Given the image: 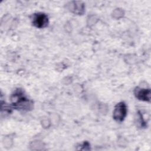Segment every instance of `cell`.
I'll return each mask as SVG.
<instances>
[{"label":"cell","mask_w":151,"mask_h":151,"mask_svg":"<svg viewBox=\"0 0 151 151\" xmlns=\"http://www.w3.org/2000/svg\"><path fill=\"white\" fill-rule=\"evenodd\" d=\"M127 107L124 102L117 103L114 107L113 117V119L118 122H122L127 114Z\"/></svg>","instance_id":"obj_2"},{"label":"cell","mask_w":151,"mask_h":151,"mask_svg":"<svg viewBox=\"0 0 151 151\" xmlns=\"http://www.w3.org/2000/svg\"><path fill=\"white\" fill-rule=\"evenodd\" d=\"M32 24L37 28H45L48 24V18L46 14L43 13L34 14L32 18Z\"/></svg>","instance_id":"obj_3"},{"label":"cell","mask_w":151,"mask_h":151,"mask_svg":"<svg viewBox=\"0 0 151 151\" xmlns=\"http://www.w3.org/2000/svg\"><path fill=\"white\" fill-rule=\"evenodd\" d=\"M134 95L139 100L146 101L150 100V90L149 88L137 87L134 90Z\"/></svg>","instance_id":"obj_4"},{"label":"cell","mask_w":151,"mask_h":151,"mask_svg":"<svg viewBox=\"0 0 151 151\" xmlns=\"http://www.w3.org/2000/svg\"><path fill=\"white\" fill-rule=\"evenodd\" d=\"M14 107L23 110H28L32 108V103L27 99L21 91L15 93L11 97Z\"/></svg>","instance_id":"obj_1"}]
</instances>
